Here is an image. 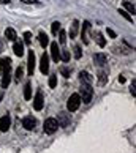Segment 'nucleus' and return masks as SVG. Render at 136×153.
Instances as JSON below:
<instances>
[{"label": "nucleus", "instance_id": "f704fd0d", "mask_svg": "<svg viewBox=\"0 0 136 153\" xmlns=\"http://www.w3.org/2000/svg\"><path fill=\"white\" fill-rule=\"evenodd\" d=\"M119 82L123 84V82H125V77H123V76H119Z\"/></svg>", "mask_w": 136, "mask_h": 153}, {"label": "nucleus", "instance_id": "393cba45", "mask_svg": "<svg viewBox=\"0 0 136 153\" xmlns=\"http://www.w3.org/2000/svg\"><path fill=\"white\" fill-rule=\"evenodd\" d=\"M51 30H52V35H57V32L60 30V22H52V25H51Z\"/></svg>", "mask_w": 136, "mask_h": 153}, {"label": "nucleus", "instance_id": "a211bd4d", "mask_svg": "<svg viewBox=\"0 0 136 153\" xmlns=\"http://www.w3.org/2000/svg\"><path fill=\"white\" fill-rule=\"evenodd\" d=\"M38 39H40V44H41V48H46L48 44H49V38H48V35H46V33H44L43 30L40 32Z\"/></svg>", "mask_w": 136, "mask_h": 153}, {"label": "nucleus", "instance_id": "7ed1b4c3", "mask_svg": "<svg viewBox=\"0 0 136 153\" xmlns=\"http://www.w3.org/2000/svg\"><path fill=\"white\" fill-rule=\"evenodd\" d=\"M79 104H81V96H79L78 93H73L70 98H68V103H67V109L70 112H75L78 111Z\"/></svg>", "mask_w": 136, "mask_h": 153}, {"label": "nucleus", "instance_id": "dca6fc26", "mask_svg": "<svg viewBox=\"0 0 136 153\" xmlns=\"http://www.w3.org/2000/svg\"><path fill=\"white\" fill-rule=\"evenodd\" d=\"M79 81H81L82 84H92L93 77L90 76L87 71H81V73H79Z\"/></svg>", "mask_w": 136, "mask_h": 153}, {"label": "nucleus", "instance_id": "72a5a7b5", "mask_svg": "<svg viewBox=\"0 0 136 153\" xmlns=\"http://www.w3.org/2000/svg\"><path fill=\"white\" fill-rule=\"evenodd\" d=\"M22 2H24V3H38L37 0H22Z\"/></svg>", "mask_w": 136, "mask_h": 153}, {"label": "nucleus", "instance_id": "c9c22d12", "mask_svg": "<svg viewBox=\"0 0 136 153\" xmlns=\"http://www.w3.org/2000/svg\"><path fill=\"white\" fill-rule=\"evenodd\" d=\"M2 70H3V59L0 60V74H2Z\"/></svg>", "mask_w": 136, "mask_h": 153}, {"label": "nucleus", "instance_id": "0eeeda50", "mask_svg": "<svg viewBox=\"0 0 136 153\" xmlns=\"http://www.w3.org/2000/svg\"><path fill=\"white\" fill-rule=\"evenodd\" d=\"M22 126H24L27 131H32V129H35V126H37V118L32 117V115L24 117V120H22Z\"/></svg>", "mask_w": 136, "mask_h": 153}, {"label": "nucleus", "instance_id": "6e6552de", "mask_svg": "<svg viewBox=\"0 0 136 153\" xmlns=\"http://www.w3.org/2000/svg\"><path fill=\"white\" fill-rule=\"evenodd\" d=\"M33 71H35V52L29 51V60H27V73H29V76H33Z\"/></svg>", "mask_w": 136, "mask_h": 153}, {"label": "nucleus", "instance_id": "f8f14e48", "mask_svg": "<svg viewBox=\"0 0 136 153\" xmlns=\"http://www.w3.org/2000/svg\"><path fill=\"white\" fill-rule=\"evenodd\" d=\"M10 126H11V118H10V115H3L2 118H0V131H8L10 129Z\"/></svg>", "mask_w": 136, "mask_h": 153}, {"label": "nucleus", "instance_id": "bb28decb", "mask_svg": "<svg viewBox=\"0 0 136 153\" xmlns=\"http://www.w3.org/2000/svg\"><path fill=\"white\" fill-rule=\"evenodd\" d=\"M22 76H24V70H22V68L19 66L18 68V70H16V76H14V79H16V81H21V79H22Z\"/></svg>", "mask_w": 136, "mask_h": 153}, {"label": "nucleus", "instance_id": "f257e3e1", "mask_svg": "<svg viewBox=\"0 0 136 153\" xmlns=\"http://www.w3.org/2000/svg\"><path fill=\"white\" fill-rule=\"evenodd\" d=\"M3 79H2V88H8L11 82V60L3 59Z\"/></svg>", "mask_w": 136, "mask_h": 153}, {"label": "nucleus", "instance_id": "f03ea898", "mask_svg": "<svg viewBox=\"0 0 136 153\" xmlns=\"http://www.w3.org/2000/svg\"><path fill=\"white\" fill-rule=\"evenodd\" d=\"M78 95L81 96V101H82V103L89 104L90 101H92V96H93V88H92V85H90V84H82L81 88H79V93H78Z\"/></svg>", "mask_w": 136, "mask_h": 153}, {"label": "nucleus", "instance_id": "9b49d317", "mask_svg": "<svg viewBox=\"0 0 136 153\" xmlns=\"http://www.w3.org/2000/svg\"><path fill=\"white\" fill-rule=\"evenodd\" d=\"M89 30H90V22L89 21H84L82 22V30H81V38H82V43L84 44L89 43Z\"/></svg>", "mask_w": 136, "mask_h": 153}, {"label": "nucleus", "instance_id": "20e7f679", "mask_svg": "<svg viewBox=\"0 0 136 153\" xmlns=\"http://www.w3.org/2000/svg\"><path fill=\"white\" fill-rule=\"evenodd\" d=\"M59 125H57V120L55 118H48L46 122H44V133L46 134H52L57 131Z\"/></svg>", "mask_w": 136, "mask_h": 153}, {"label": "nucleus", "instance_id": "473e14b6", "mask_svg": "<svg viewBox=\"0 0 136 153\" xmlns=\"http://www.w3.org/2000/svg\"><path fill=\"white\" fill-rule=\"evenodd\" d=\"M108 35H109L111 38H117V35H116V32L112 30V29H108Z\"/></svg>", "mask_w": 136, "mask_h": 153}, {"label": "nucleus", "instance_id": "cd10ccee", "mask_svg": "<svg viewBox=\"0 0 136 153\" xmlns=\"http://www.w3.org/2000/svg\"><path fill=\"white\" fill-rule=\"evenodd\" d=\"M24 43L25 44H30L32 43V33L30 32H25L24 33Z\"/></svg>", "mask_w": 136, "mask_h": 153}, {"label": "nucleus", "instance_id": "aec40b11", "mask_svg": "<svg viewBox=\"0 0 136 153\" xmlns=\"http://www.w3.org/2000/svg\"><path fill=\"white\" fill-rule=\"evenodd\" d=\"M78 30H79V22L78 21H73L71 29H70V38H75L78 35Z\"/></svg>", "mask_w": 136, "mask_h": 153}, {"label": "nucleus", "instance_id": "f3484780", "mask_svg": "<svg viewBox=\"0 0 136 153\" xmlns=\"http://www.w3.org/2000/svg\"><path fill=\"white\" fill-rule=\"evenodd\" d=\"M5 38H7L8 41H16V39H18L16 30H14V29H11V27H8V29L5 30Z\"/></svg>", "mask_w": 136, "mask_h": 153}, {"label": "nucleus", "instance_id": "39448f33", "mask_svg": "<svg viewBox=\"0 0 136 153\" xmlns=\"http://www.w3.org/2000/svg\"><path fill=\"white\" fill-rule=\"evenodd\" d=\"M57 125L59 126H62V128H67V126H70V122H71V118H70V115L67 114V112H59L57 114Z\"/></svg>", "mask_w": 136, "mask_h": 153}, {"label": "nucleus", "instance_id": "5701e85b", "mask_svg": "<svg viewBox=\"0 0 136 153\" xmlns=\"http://www.w3.org/2000/svg\"><path fill=\"white\" fill-rule=\"evenodd\" d=\"M70 57H71V54H70V51H60V60H64L65 63L67 62H70Z\"/></svg>", "mask_w": 136, "mask_h": 153}, {"label": "nucleus", "instance_id": "423d86ee", "mask_svg": "<svg viewBox=\"0 0 136 153\" xmlns=\"http://www.w3.org/2000/svg\"><path fill=\"white\" fill-rule=\"evenodd\" d=\"M44 106V96H43V92L38 90L37 95H35V100H33V109L35 111H41Z\"/></svg>", "mask_w": 136, "mask_h": 153}, {"label": "nucleus", "instance_id": "2eb2a0df", "mask_svg": "<svg viewBox=\"0 0 136 153\" xmlns=\"http://www.w3.org/2000/svg\"><path fill=\"white\" fill-rule=\"evenodd\" d=\"M13 51H14V54L18 55V57H22L24 55V43L22 41H14V46H13Z\"/></svg>", "mask_w": 136, "mask_h": 153}, {"label": "nucleus", "instance_id": "2f4dec72", "mask_svg": "<svg viewBox=\"0 0 136 153\" xmlns=\"http://www.w3.org/2000/svg\"><path fill=\"white\" fill-rule=\"evenodd\" d=\"M60 73H62V74H64L65 77H68V76H70V70H68L67 66H62V68H60Z\"/></svg>", "mask_w": 136, "mask_h": 153}, {"label": "nucleus", "instance_id": "c85d7f7f", "mask_svg": "<svg viewBox=\"0 0 136 153\" xmlns=\"http://www.w3.org/2000/svg\"><path fill=\"white\" fill-rule=\"evenodd\" d=\"M119 13H120V16H122V18H125L127 21H130V22L133 21V19H132V16H130V14L127 13V11H125V10H119Z\"/></svg>", "mask_w": 136, "mask_h": 153}, {"label": "nucleus", "instance_id": "4c0bfd02", "mask_svg": "<svg viewBox=\"0 0 136 153\" xmlns=\"http://www.w3.org/2000/svg\"><path fill=\"white\" fill-rule=\"evenodd\" d=\"M2 49H3V43L0 41V52H2Z\"/></svg>", "mask_w": 136, "mask_h": 153}, {"label": "nucleus", "instance_id": "1a4fd4ad", "mask_svg": "<svg viewBox=\"0 0 136 153\" xmlns=\"http://www.w3.org/2000/svg\"><path fill=\"white\" fill-rule=\"evenodd\" d=\"M51 57H52V60L55 62V63L60 62V48H59L57 41L51 43Z\"/></svg>", "mask_w": 136, "mask_h": 153}, {"label": "nucleus", "instance_id": "a878e982", "mask_svg": "<svg viewBox=\"0 0 136 153\" xmlns=\"http://www.w3.org/2000/svg\"><path fill=\"white\" fill-rule=\"evenodd\" d=\"M55 85H57V74H54V76L49 77V87L55 88Z\"/></svg>", "mask_w": 136, "mask_h": 153}, {"label": "nucleus", "instance_id": "9d476101", "mask_svg": "<svg viewBox=\"0 0 136 153\" xmlns=\"http://www.w3.org/2000/svg\"><path fill=\"white\" fill-rule=\"evenodd\" d=\"M40 70H41L43 74H48L49 73V55L44 52L41 55V62H40Z\"/></svg>", "mask_w": 136, "mask_h": 153}, {"label": "nucleus", "instance_id": "412c9836", "mask_svg": "<svg viewBox=\"0 0 136 153\" xmlns=\"http://www.w3.org/2000/svg\"><path fill=\"white\" fill-rule=\"evenodd\" d=\"M123 7H125V10H127V13H132V14H135V13H136L135 3H132V2H128V0H125V2H123Z\"/></svg>", "mask_w": 136, "mask_h": 153}, {"label": "nucleus", "instance_id": "4be33fe9", "mask_svg": "<svg viewBox=\"0 0 136 153\" xmlns=\"http://www.w3.org/2000/svg\"><path fill=\"white\" fill-rule=\"evenodd\" d=\"M24 98L25 100H30L32 98V84L27 82L25 87H24Z\"/></svg>", "mask_w": 136, "mask_h": 153}, {"label": "nucleus", "instance_id": "4468645a", "mask_svg": "<svg viewBox=\"0 0 136 153\" xmlns=\"http://www.w3.org/2000/svg\"><path fill=\"white\" fill-rule=\"evenodd\" d=\"M109 73H108V70H100L98 74H97V79H98V85H105V84L108 82V76Z\"/></svg>", "mask_w": 136, "mask_h": 153}, {"label": "nucleus", "instance_id": "7c9ffc66", "mask_svg": "<svg viewBox=\"0 0 136 153\" xmlns=\"http://www.w3.org/2000/svg\"><path fill=\"white\" fill-rule=\"evenodd\" d=\"M136 81H135V79H133V82H132V85H130V93H132L133 96H136Z\"/></svg>", "mask_w": 136, "mask_h": 153}, {"label": "nucleus", "instance_id": "6ab92c4d", "mask_svg": "<svg viewBox=\"0 0 136 153\" xmlns=\"http://www.w3.org/2000/svg\"><path fill=\"white\" fill-rule=\"evenodd\" d=\"M93 36H95V41H97V44H98L100 48H105V46H106V39L103 38V35H101L100 32H97Z\"/></svg>", "mask_w": 136, "mask_h": 153}, {"label": "nucleus", "instance_id": "c756f323", "mask_svg": "<svg viewBox=\"0 0 136 153\" xmlns=\"http://www.w3.org/2000/svg\"><path fill=\"white\" fill-rule=\"evenodd\" d=\"M73 51H75V59H81V55H82L81 48H79V46H75V48H73Z\"/></svg>", "mask_w": 136, "mask_h": 153}, {"label": "nucleus", "instance_id": "e433bc0d", "mask_svg": "<svg viewBox=\"0 0 136 153\" xmlns=\"http://www.w3.org/2000/svg\"><path fill=\"white\" fill-rule=\"evenodd\" d=\"M0 3H10V0H0Z\"/></svg>", "mask_w": 136, "mask_h": 153}, {"label": "nucleus", "instance_id": "ddd939ff", "mask_svg": "<svg viewBox=\"0 0 136 153\" xmlns=\"http://www.w3.org/2000/svg\"><path fill=\"white\" fill-rule=\"evenodd\" d=\"M93 62H95V65L103 66L106 62H108V55H106L105 52H98V54H95V55H93Z\"/></svg>", "mask_w": 136, "mask_h": 153}, {"label": "nucleus", "instance_id": "b1692460", "mask_svg": "<svg viewBox=\"0 0 136 153\" xmlns=\"http://www.w3.org/2000/svg\"><path fill=\"white\" fill-rule=\"evenodd\" d=\"M59 43L60 44L67 43V33H65V30H59Z\"/></svg>", "mask_w": 136, "mask_h": 153}]
</instances>
